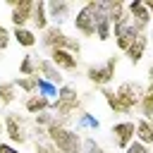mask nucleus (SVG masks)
<instances>
[{"mask_svg":"<svg viewBox=\"0 0 153 153\" xmlns=\"http://www.w3.org/2000/svg\"><path fill=\"white\" fill-rule=\"evenodd\" d=\"M50 110L55 112V117H57L62 124L69 127V120L81 112V93H79V88H76L74 84H67V81H65V84L57 88V98L53 100Z\"/></svg>","mask_w":153,"mask_h":153,"instance_id":"1","label":"nucleus"},{"mask_svg":"<svg viewBox=\"0 0 153 153\" xmlns=\"http://www.w3.org/2000/svg\"><path fill=\"white\" fill-rule=\"evenodd\" d=\"M45 139L55 146L57 153H81V146H84V136H81L76 129L62 124L57 117H55V122L45 129Z\"/></svg>","mask_w":153,"mask_h":153,"instance_id":"2","label":"nucleus"},{"mask_svg":"<svg viewBox=\"0 0 153 153\" xmlns=\"http://www.w3.org/2000/svg\"><path fill=\"white\" fill-rule=\"evenodd\" d=\"M38 43L45 48V50H67V53H72V55H81V43H79V38H72L62 26H55V24H50L43 33H41V38H38Z\"/></svg>","mask_w":153,"mask_h":153,"instance_id":"3","label":"nucleus"},{"mask_svg":"<svg viewBox=\"0 0 153 153\" xmlns=\"http://www.w3.org/2000/svg\"><path fill=\"white\" fill-rule=\"evenodd\" d=\"M100 12H103V0H88V2H84L76 10L74 19H72L76 33L84 36V38H96V22H98Z\"/></svg>","mask_w":153,"mask_h":153,"instance_id":"4","label":"nucleus"},{"mask_svg":"<svg viewBox=\"0 0 153 153\" xmlns=\"http://www.w3.org/2000/svg\"><path fill=\"white\" fill-rule=\"evenodd\" d=\"M2 131H5V136H7V143H12V146H24V143H29L31 141V129H29V122H26V117H22L19 112H5L2 115Z\"/></svg>","mask_w":153,"mask_h":153,"instance_id":"5","label":"nucleus"},{"mask_svg":"<svg viewBox=\"0 0 153 153\" xmlns=\"http://www.w3.org/2000/svg\"><path fill=\"white\" fill-rule=\"evenodd\" d=\"M117 62L120 57L117 55H110L105 62H91L86 67V79L88 84H93L96 88H105L115 81V72H117Z\"/></svg>","mask_w":153,"mask_h":153,"instance_id":"6","label":"nucleus"},{"mask_svg":"<svg viewBox=\"0 0 153 153\" xmlns=\"http://www.w3.org/2000/svg\"><path fill=\"white\" fill-rule=\"evenodd\" d=\"M115 96H117L122 115H131L134 110H139V100L143 96V84H139V81H122V84H117Z\"/></svg>","mask_w":153,"mask_h":153,"instance_id":"7","label":"nucleus"},{"mask_svg":"<svg viewBox=\"0 0 153 153\" xmlns=\"http://www.w3.org/2000/svg\"><path fill=\"white\" fill-rule=\"evenodd\" d=\"M110 139L117 151H124L134 139H136V122L134 120H120L110 127Z\"/></svg>","mask_w":153,"mask_h":153,"instance_id":"8","label":"nucleus"},{"mask_svg":"<svg viewBox=\"0 0 153 153\" xmlns=\"http://www.w3.org/2000/svg\"><path fill=\"white\" fill-rule=\"evenodd\" d=\"M124 10H127V17H129L131 26L136 29V33H146L148 26H151V22H153V17L143 7V0H131V2L124 5Z\"/></svg>","mask_w":153,"mask_h":153,"instance_id":"9","label":"nucleus"},{"mask_svg":"<svg viewBox=\"0 0 153 153\" xmlns=\"http://www.w3.org/2000/svg\"><path fill=\"white\" fill-rule=\"evenodd\" d=\"M36 0H17V5L10 10V24L12 29H24L31 22V10Z\"/></svg>","mask_w":153,"mask_h":153,"instance_id":"10","label":"nucleus"},{"mask_svg":"<svg viewBox=\"0 0 153 153\" xmlns=\"http://www.w3.org/2000/svg\"><path fill=\"white\" fill-rule=\"evenodd\" d=\"M36 76H41V79H45V81H50L53 86H62L65 84V74L48 60V57H36Z\"/></svg>","mask_w":153,"mask_h":153,"instance_id":"11","label":"nucleus"},{"mask_svg":"<svg viewBox=\"0 0 153 153\" xmlns=\"http://www.w3.org/2000/svg\"><path fill=\"white\" fill-rule=\"evenodd\" d=\"M48 60L65 74H72V72H76L79 69V57L76 55H72V53H67V50H48Z\"/></svg>","mask_w":153,"mask_h":153,"instance_id":"12","label":"nucleus"},{"mask_svg":"<svg viewBox=\"0 0 153 153\" xmlns=\"http://www.w3.org/2000/svg\"><path fill=\"white\" fill-rule=\"evenodd\" d=\"M45 10H48V19H50V24L62 26V22L69 19L72 2H67V0H48V2H45Z\"/></svg>","mask_w":153,"mask_h":153,"instance_id":"13","label":"nucleus"},{"mask_svg":"<svg viewBox=\"0 0 153 153\" xmlns=\"http://www.w3.org/2000/svg\"><path fill=\"white\" fill-rule=\"evenodd\" d=\"M31 29L36 33H43L48 26H50V19H48V10H45V0H36L33 2V10H31Z\"/></svg>","mask_w":153,"mask_h":153,"instance_id":"14","label":"nucleus"},{"mask_svg":"<svg viewBox=\"0 0 153 153\" xmlns=\"http://www.w3.org/2000/svg\"><path fill=\"white\" fill-rule=\"evenodd\" d=\"M24 112L26 115H31V117H36L38 112H45V110H50V105H53V100L50 98H45V96H41V93H31V96H26L24 98Z\"/></svg>","mask_w":153,"mask_h":153,"instance_id":"15","label":"nucleus"},{"mask_svg":"<svg viewBox=\"0 0 153 153\" xmlns=\"http://www.w3.org/2000/svg\"><path fill=\"white\" fill-rule=\"evenodd\" d=\"M146 50H148V33H139L136 36V41L127 48V60L131 62V65H139L141 60H143V55H146Z\"/></svg>","mask_w":153,"mask_h":153,"instance_id":"16","label":"nucleus"},{"mask_svg":"<svg viewBox=\"0 0 153 153\" xmlns=\"http://www.w3.org/2000/svg\"><path fill=\"white\" fill-rule=\"evenodd\" d=\"M12 41H14V43H19L22 48H36V45H38V33H36L31 26L12 29Z\"/></svg>","mask_w":153,"mask_h":153,"instance_id":"17","label":"nucleus"},{"mask_svg":"<svg viewBox=\"0 0 153 153\" xmlns=\"http://www.w3.org/2000/svg\"><path fill=\"white\" fill-rule=\"evenodd\" d=\"M124 5H127V2H122V0H105V2H103V12H105V17H108L110 24H117L120 19L127 17Z\"/></svg>","mask_w":153,"mask_h":153,"instance_id":"18","label":"nucleus"},{"mask_svg":"<svg viewBox=\"0 0 153 153\" xmlns=\"http://www.w3.org/2000/svg\"><path fill=\"white\" fill-rule=\"evenodd\" d=\"M136 141L153 148V127H151V120H143V117H136Z\"/></svg>","mask_w":153,"mask_h":153,"instance_id":"19","label":"nucleus"},{"mask_svg":"<svg viewBox=\"0 0 153 153\" xmlns=\"http://www.w3.org/2000/svg\"><path fill=\"white\" fill-rule=\"evenodd\" d=\"M136 36H139V33H136V29L129 24L124 31H120V33H117V36H112V38H115V45H117V50H120V53H127V48H129V45L136 41Z\"/></svg>","mask_w":153,"mask_h":153,"instance_id":"20","label":"nucleus"},{"mask_svg":"<svg viewBox=\"0 0 153 153\" xmlns=\"http://www.w3.org/2000/svg\"><path fill=\"white\" fill-rule=\"evenodd\" d=\"M14 100H17L14 81H0V108H10Z\"/></svg>","mask_w":153,"mask_h":153,"instance_id":"21","label":"nucleus"},{"mask_svg":"<svg viewBox=\"0 0 153 153\" xmlns=\"http://www.w3.org/2000/svg\"><path fill=\"white\" fill-rule=\"evenodd\" d=\"M96 38H98V41H110V38H112V24L108 22L105 12H100V17H98V22H96Z\"/></svg>","mask_w":153,"mask_h":153,"instance_id":"22","label":"nucleus"},{"mask_svg":"<svg viewBox=\"0 0 153 153\" xmlns=\"http://www.w3.org/2000/svg\"><path fill=\"white\" fill-rule=\"evenodd\" d=\"M98 127H100V122H98L93 115H88V112H79V115H76V131H79V134H81L84 129L98 131Z\"/></svg>","mask_w":153,"mask_h":153,"instance_id":"23","label":"nucleus"},{"mask_svg":"<svg viewBox=\"0 0 153 153\" xmlns=\"http://www.w3.org/2000/svg\"><path fill=\"white\" fill-rule=\"evenodd\" d=\"M14 86H17V91H24L26 96H31L38 88V76H17Z\"/></svg>","mask_w":153,"mask_h":153,"instance_id":"24","label":"nucleus"},{"mask_svg":"<svg viewBox=\"0 0 153 153\" xmlns=\"http://www.w3.org/2000/svg\"><path fill=\"white\" fill-rule=\"evenodd\" d=\"M19 76H36V55H24L19 60Z\"/></svg>","mask_w":153,"mask_h":153,"instance_id":"25","label":"nucleus"},{"mask_svg":"<svg viewBox=\"0 0 153 153\" xmlns=\"http://www.w3.org/2000/svg\"><path fill=\"white\" fill-rule=\"evenodd\" d=\"M100 96L105 98V105L110 108V112H115V115H122V110H120V103H117V96H115V88L105 86V88H100Z\"/></svg>","mask_w":153,"mask_h":153,"instance_id":"26","label":"nucleus"},{"mask_svg":"<svg viewBox=\"0 0 153 153\" xmlns=\"http://www.w3.org/2000/svg\"><path fill=\"white\" fill-rule=\"evenodd\" d=\"M55 122V112L53 110H45V112H38L33 117V127H41V129H48L50 124Z\"/></svg>","mask_w":153,"mask_h":153,"instance_id":"27","label":"nucleus"},{"mask_svg":"<svg viewBox=\"0 0 153 153\" xmlns=\"http://www.w3.org/2000/svg\"><path fill=\"white\" fill-rule=\"evenodd\" d=\"M81 153H108V151H105V148H103V146H100V143H98V141H96L91 134H86V136H84Z\"/></svg>","mask_w":153,"mask_h":153,"instance_id":"28","label":"nucleus"},{"mask_svg":"<svg viewBox=\"0 0 153 153\" xmlns=\"http://www.w3.org/2000/svg\"><path fill=\"white\" fill-rule=\"evenodd\" d=\"M31 143H33V153H57L55 146H53L48 139H33Z\"/></svg>","mask_w":153,"mask_h":153,"instance_id":"29","label":"nucleus"},{"mask_svg":"<svg viewBox=\"0 0 153 153\" xmlns=\"http://www.w3.org/2000/svg\"><path fill=\"white\" fill-rule=\"evenodd\" d=\"M10 43H12V31L5 24H0V50H5Z\"/></svg>","mask_w":153,"mask_h":153,"instance_id":"30","label":"nucleus"},{"mask_svg":"<svg viewBox=\"0 0 153 153\" xmlns=\"http://www.w3.org/2000/svg\"><path fill=\"white\" fill-rule=\"evenodd\" d=\"M122 153H153V151H151L148 146H143V143H139V141L134 139V141H131V143H129Z\"/></svg>","mask_w":153,"mask_h":153,"instance_id":"31","label":"nucleus"},{"mask_svg":"<svg viewBox=\"0 0 153 153\" xmlns=\"http://www.w3.org/2000/svg\"><path fill=\"white\" fill-rule=\"evenodd\" d=\"M0 153H19V148L7 143V141H0Z\"/></svg>","mask_w":153,"mask_h":153,"instance_id":"32","label":"nucleus"},{"mask_svg":"<svg viewBox=\"0 0 153 153\" xmlns=\"http://www.w3.org/2000/svg\"><path fill=\"white\" fill-rule=\"evenodd\" d=\"M143 96H146L148 100H153V84H146V86H143Z\"/></svg>","mask_w":153,"mask_h":153,"instance_id":"33","label":"nucleus"},{"mask_svg":"<svg viewBox=\"0 0 153 153\" xmlns=\"http://www.w3.org/2000/svg\"><path fill=\"white\" fill-rule=\"evenodd\" d=\"M143 7L148 10V14L153 17V0H143Z\"/></svg>","mask_w":153,"mask_h":153,"instance_id":"34","label":"nucleus"},{"mask_svg":"<svg viewBox=\"0 0 153 153\" xmlns=\"http://www.w3.org/2000/svg\"><path fill=\"white\" fill-rule=\"evenodd\" d=\"M148 84H153V62L148 65Z\"/></svg>","mask_w":153,"mask_h":153,"instance_id":"35","label":"nucleus"},{"mask_svg":"<svg viewBox=\"0 0 153 153\" xmlns=\"http://www.w3.org/2000/svg\"><path fill=\"white\" fill-rule=\"evenodd\" d=\"M5 131H2V115H0V136H2Z\"/></svg>","mask_w":153,"mask_h":153,"instance_id":"36","label":"nucleus"},{"mask_svg":"<svg viewBox=\"0 0 153 153\" xmlns=\"http://www.w3.org/2000/svg\"><path fill=\"white\" fill-rule=\"evenodd\" d=\"M0 60H2V50H0Z\"/></svg>","mask_w":153,"mask_h":153,"instance_id":"37","label":"nucleus"},{"mask_svg":"<svg viewBox=\"0 0 153 153\" xmlns=\"http://www.w3.org/2000/svg\"><path fill=\"white\" fill-rule=\"evenodd\" d=\"M151 127H153V120H151Z\"/></svg>","mask_w":153,"mask_h":153,"instance_id":"38","label":"nucleus"}]
</instances>
